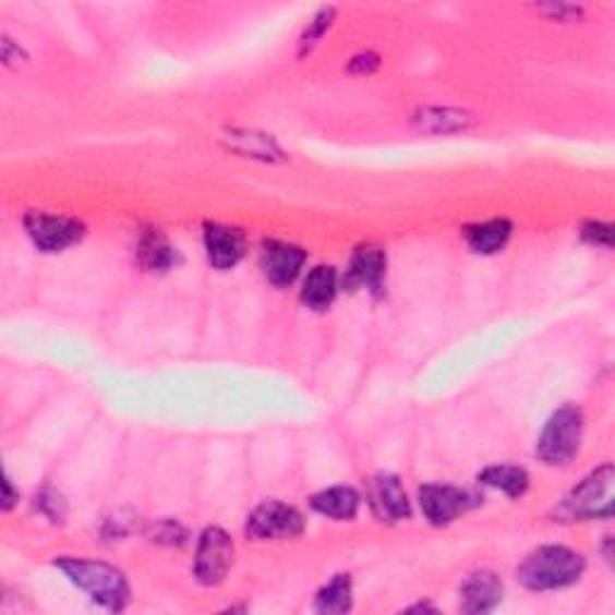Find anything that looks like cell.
I'll list each match as a JSON object with an SVG mask.
<instances>
[{
	"instance_id": "1",
	"label": "cell",
	"mask_w": 615,
	"mask_h": 615,
	"mask_svg": "<svg viewBox=\"0 0 615 615\" xmlns=\"http://www.w3.org/2000/svg\"><path fill=\"white\" fill-rule=\"evenodd\" d=\"M584 575V558L567 546H541L517 567V579L531 591L575 584Z\"/></svg>"
},
{
	"instance_id": "2",
	"label": "cell",
	"mask_w": 615,
	"mask_h": 615,
	"mask_svg": "<svg viewBox=\"0 0 615 615\" xmlns=\"http://www.w3.org/2000/svg\"><path fill=\"white\" fill-rule=\"evenodd\" d=\"M56 567L58 570H63L75 587L87 591L99 606L111 611H123L128 606L130 589L123 572L118 570V567L101 560H85V558H58Z\"/></svg>"
},
{
	"instance_id": "3",
	"label": "cell",
	"mask_w": 615,
	"mask_h": 615,
	"mask_svg": "<svg viewBox=\"0 0 615 615\" xmlns=\"http://www.w3.org/2000/svg\"><path fill=\"white\" fill-rule=\"evenodd\" d=\"M582 431H584V413L575 405H565L548 419L546 429L539 435L536 443V457L543 465L558 467L567 465L575 455L579 445H582Z\"/></svg>"
},
{
	"instance_id": "4",
	"label": "cell",
	"mask_w": 615,
	"mask_h": 615,
	"mask_svg": "<svg viewBox=\"0 0 615 615\" xmlns=\"http://www.w3.org/2000/svg\"><path fill=\"white\" fill-rule=\"evenodd\" d=\"M303 517L291 505H284L279 501H267L257 505L245 522V534L257 541L269 539H296L303 534Z\"/></svg>"
},
{
	"instance_id": "5",
	"label": "cell",
	"mask_w": 615,
	"mask_h": 615,
	"mask_svg": "<svg viewBox=\"0 0 615 615\" xmlns=\"http://www.w3.org/2000/svg\"><path fill=\"white\" fill-rule=\"evenodd\" d=\"M233 563V541L227 531L209 527L203 531L195 555V577L200 584L217 587L229 575Z\"/></svg>"
},
{
	"instance_id": "6",
	"label": "cell",
	"mask_w": 615,
	"mask_h": 615,
	"mask_svg": "<svg viewBox=\"0 0 615 615\" xmlns=\"http://www.w3.org/2000/svg\"><path fill=\"white\" fill-rule=\"evenodd\" d=\"M421 510L435 527H445L455 522L459 515L469 512L471 507L479 505V495L469 493L457 486H441V483H429L419 491Z\"/></svg>"
},
{
	"instance_id": "7",
	"label": "cell",
	"mask_w": 615,
	"mask_h": 615,
	"mask_svg": "<svg viewBox=\"0 0 615 615\" xmlns=\"http://www.w3.org/2000/svg\"><path fill=\"white\" fill-rule=\"evenodd\" d=\"M25 229L34 245L41 248L44 253H61L85 233V227L77 219L44 215V212H29L25 217Z\"/></svg>"
},
{
	"instance_id": "8",
	"label": "cell",
	"mask_w": 615,
	"mask_h": 615,
	"mask_svg": "<svg viewBox=\"0 0 615 615\" xmlns=\"http://www.w3.org/2000/svg\"><path fill=\"white\" fill-rule=\"evenodd\" d=\"M613 481V467L606 465L596 471H591V474L575 486L570 493L565 495V501L558 507V517L560 519H591L596 517L599 510L596 505L603 501V495H606L608 486Z\"/></svg>"
},
{
	"instance_id": "9",
	"label": "cell",
	"mask_w": 615,
	"mask_h": 615,
	"mask_svg": "<svg viewBox=\"0 0 615 615\" xmlns=\"http://www.w3.org/2000/svg\"><path fill=\"white\" fill-rule=\"evenodd\" d=\"M303 263V248L281 241H267L263 245V255H260V267H263L265 277L275 284V287H289V284L299 277Z\"/></svg>"
},
{
	"instance_id": "10",
	"label": "cell",
	"mask_w": 615,
	"mask_h": 615,
	"mask_svg": "<svg viewBox=\"0 0 615 615\" xmlns=\"http://www.w3.org/2000/svg\"><path fill=\"white\" fill-rule=\"evenodd\" d=\"M371 505L383 522H401V519H409L411 515L407 491L395 474H377L373 479Z\"/></svg>"
},
{
	"instance_id": "11",
	"label": "cell",
	"mask_w": 615,
	"mask_h": 615,
	"mask_svg": "<svg viewBox=\"0 0 615 615\" xmlns=\"http://www.w3.org/2000/svg\"><path fill=\"white\" fill-rule=\"evenodd\" d=\"M385 275H387V257L383 253V248L369 243L361 245L359 251L353 253L345 284L349 289L365 287L373 293H381Z\"/></svg>"
},
{
	"instance_id": "12",
	"label": "cell",
	"mask_w": 615,
	"mask_h": 615,
	"mask_svg": "<svg viewBox=\"0 0 615 615\" xmlns=\"http://www.w3.org/2000/svg\"><path fill=\"white\" fill-rule=\"evenodd\" d=\"M205 248L212 267L231 269L239 265L241 257L245 255V239L239 229L221 227V224H207Z\"/></svg>"
},
{
	"instance_id": "13",
	"label": "cell",
	"mask_w": 615,
	"mask_h": 615,
	"mask_svg": "<svg viewBox=\"0 0 615 615\" xmlns=\"http://www.w3.org/2000/svg\"><path fill=\"white\" fill-rule=\"evenodd\" d=\"M503 599V582L498 575L481 570L469 575L459 591V608L465 613H489Z\"/></svg>"
},
{
	"instance_id": "14",
	"label": "cell",
	"mask_w": 615,
	"mask_h": 615,
	"mask_svg": "<svg viewBox=\"0 0 615 615\" xmlns=\"http://www.w3.org/2000/svg\"><path fill=\"white\" fill-rule=\"evenodd\" d=\"M359 505H361L359 493L349 486H333L311 498V507L315 512H321L329 519H337V522H347V519L357 517Z\"/></svg>"
},
{
	"instance_id": "15",
	"label": "cell",
	"mask_w": 615,
	"mask_h": 615,
	"mask_svg": "<svg viewBox=\"0 0 615 615\" xmlns=\"http://www.w3.org/2000/svg\"><path fill=\"white\" fill-rule=\"evenodd\" d=\"M413 125L421 133H433V135H449V133H461L471 125V116L467 111L457 109H441V106H429L413 116Z\"/></svg>"
},
{
	"instance_id": "16",
	"label": "cell",
	"mask_w": 615,
	"mask_h": 615,
	"mask_svg": "<svg viewBox=\"0 0 615 615\" xmlns=\"http://www.w3.org/2000/svg\"><path fill=\"white\" fill-rule=\"evenodd\" d=\"M510 233H512L510 221H507V219H491V221H483V224H474V227H467L465 239L474 253L491 255V253H498L501 248L507 241H510Z\"/></svg>"
},
{
	"instance_id": "17",
	"label": "cell",
	"mask_w": 615,
	"mask_h": 615,
	"mask_svg": "<svg viewBox=\"0 0 615 615\" xmlns=\"http://www.w3.org/2000/svg\"><path fill=\"white\" fill-rule=\"evenodd\" d=\"M337 296V272L335 267L321 265L305 277L301 289V301L313 311H325Z\"/></svg>"
},
{
	"instance_id": "18",
	"label": "cell",
	"mask_w": 615,
	"mask_h": 615,
	"mask_svg": "<svg viewBox=\"0 0 615 615\" xmlns=\"http://www.w3.org/2000/svg\"><path fill=\"white\" fill-rule=\"evenodd\" d=\"M479 481L483 486L498 489L510 498H519L524 495L529 489V474L522 467H512V465H501V467H489L483 469L479 474Z\"/></svg>"
},
{
	"instance_id": "19",
	"label": "cell",
	"mask_w": 615,
	"mask_h": 615,
	"mask_svg": "<svg viewBox=\"0 0 615 615\" xmlns=\"http://www.w3.org/2000/svg\"><path fill=\"white\" fill-rule=\"evenodd\" d=\"M137 255H140V263L152 272L154 269L164 272L176 263V251L167 243V239H164V236L157 233V231L145 233V239L140 241Z\"/></svg>"
},
{
	"instance_id": "20",
	"label": "cell",
	"mask_w": 615,
	"mask_h": 615,
	"mask_svg": "<svg viewBox=\"0 0 615 615\" xmlns=\"http://www.w3.org/2000/svg\"><path fill=\"white\" fill-rule=\"evenodd\" d=\"M351 608V577L337 575L333 582L317 591L315 611L317 613H347Z\"/></svg>"
},
{
	"instance_id": "21",
	"label": "cell",
	"mask_w": 615,
	"mask_h": 615,
	"mask_svg": "<svg viewBox=\"0 0 615 615\" xmlns=\"http://www.w3.org/2000/svg\"><path fill=\"white\" fill-rule=\"evenodd\" d=\"M335 13H337V10L333 5H325V8L317 10V13L311 20H308V27L303 29L301 39H299V53L301 56L311 53L315 49V44L325 37V32L333 27Z\"/></svg>"
},
{
	"instance_id": "22",
	"label": "cell",
	"mask_w": 615,
	"mask_h": 615,
	"mask_svg": "<svg viewBox=\"0 0 615 615\" xmlns=\"http://www.w3.org/2000/svg\"><path fill=\"white\" fill-rule=\"evenodd\" d=\"M233 140H239L233 145V149H239L243 154H263L265 159H275V154H279V149L275 147V142L267 140L265 135L257 133H233Z\"/></svg>"
},
{
	"instance_id": "23",
	"label": "cell",
	"mask_w": 615,
	"mask_h": 615,
	"mask_svg": "<svg viewBox=\"0 0 615 615\" xmlns=\"http://www.w3.org/2000/svg\"><path fill=\"white\" fill-rule=\"evenodd\" d=\"M582 239L594 243V245H603L611 248L613 245V227L611 224H601V221H587L582 227Z\"/></svg>"
},
{
	"instance_id": "24",
	"label": "cell",
	"mask_w": 615,
	"mask_h": 615,
	"mask_svg": "<svg viewBox=\"0 0 615 615\" xmlns=\"http://www.w3.org/2000/svg\"><path fill=\"white\" fill-rule=\"evenodd\" d=\"M377 63H381V58H377L375 53H361V56H353L349 70H351V73H357V75L373 73V70L377 68Z\"/></svg>"
},
{
	"instance_id": "25",
	"label": "cell",
	"mask_w": 615,
	"mask_h": 615,
	"mask_svg": "<svg viewBox=\"0 0 615 615\" xmlns=\"http://www.w3.org/2000/svg\"><path fill=\"white\" fill-rule=\"evenodd\" d=\"M15 495H13V486H10V481H5V503H3V510H10V507H13V501Z\"/></svg>"
}]
</instances>
